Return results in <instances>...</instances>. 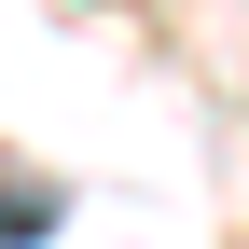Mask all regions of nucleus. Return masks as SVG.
Returning a JSON list of instances; mask_svg holds the SVG:
<instances>
[{
    "label": "nucleus",
    "mask_w": 249,
    "mask_h": 249,
    "mask_svg": "<svg viewBox=\"0 0 249 249\" xmlns=\"http://www.w3.org/2000/svg\"><path fill=\"white\" fill-rule=\"evenodd\" d=\"M42 222H55V194H42V180H14V194H0V249H28Z\"/></svg>",
    "instance_id": "obj_1"
}]
</instances>
